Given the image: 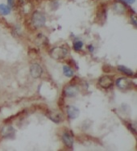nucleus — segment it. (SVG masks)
Here are the masks:
<instances>
[{"label":"nucleus","mask_w":137,"mask_h":151,"mask_svg":"<svg viewBox=\"0 0 137 151\" xmlns=\"http://www.w3.org/2000/svg\"><path fill=\"white\" fill-rule=\"evenodd\" d=\"M118 69L120 70V72H122L123 74H125L126 75H128V76H132L133 75V72H132V70H130V69H128V68H127L126 66H120L118 67Z\"/></svg>","instance_id":"13"},{"label":"nucleus","mask_w":137,"mask_h":151,"mask_svg":"<svg viewBox=\"0 0 137 151\" xmlns=\"http://www.w3.org/2000/svg\"><path fill=\"white\" fill-rule=\"evenodd\" d=\"M78 92V89L76 86L74 85H70L65 89V94L68 97H74L76 96Z\"/></svg>","instance_id":"8"},{"label":"nucleus","mask_w":137,"mask_h":151,"mask_svg":"<svg viewBox=\"0 0 137 151\" xmlns=\"http://www.w3.org/2000/svg\"><path fill=\"white\" fill-rule=\"evenodd\" d=\"M32 24H34L35 28H41L45 24L46 18L45 15L40 12V11H35L32 15Z\"/></svg>","instance_id":"1"},{"label":"nucleus","mask_w":137,"mask_h":151,"mask_svg":"<svg viewBox=\"0 0 137 151\" xmlns=\"http://www.w3.org/2000/svg\"><path fill=\"white\" fill-rule=\"evenodd\" d=\"M0 13L3 15H9L11 13V8L5 4H0Z\"/></svg>","instance_id":"12"},{"label":"nucleus","mask_w":137,"mask_h":151,"mask_svg":"<svg viewBox=\"0 0 137 151\" xmlns=\"http://www.w3.org/2000/svg\"><path fill=\"white\" fill-rule=\"evenodd\" d=\"M63 72L64 74L67 76V77H73L74 76V71L71 69L70 67L67 66H63Z\"/></svg>","instance_id":"14"},{"label":"nucleus","mask_w":137,"mask_h":151,"mask_svg":"<svg viewBox=\"0 0 137 151\" xmlns=\"http://www.w3.org/2000/svg\"><path fill=\"white\" fill-rule=\"evenodd\" d=\"M89 49H90V51H93V50H94V48H93V47L90 45V46H89Z\"/></svg>","instance_id":"19"},{"label":"nucleus","mask_w":137,"mask_h":151,"mask_svg":"<svg viewBox=\"0 0 137 151\" xmlns=\"http://www.w3.org/2000/svg\"><path fill=\"white\" fill-rule=\"evenodd\" d=\"M3 136L7 138H13L15 134L14 128H12L11 126H7L6 128H4L3 131H2Z\"/></svg>","instance_id":"10"},{"label":"nucleus","mask_w":137,"mask_h":151,"mask_svg":"<svg viewBox=\"0 0 137 151\" xmlns=\"http://www.w3.org/2000/svg\"><path fill=\"white\" fill-rule=\"evenodd\" d=\"M131 19H132V22H133L134 25H136V20H135V17H132Z\"/></svg>","instance_id":"18"},{"label":"nucleus","mask_w":137,"mask_h":151,"mask_svg":"<svg viewBox=\"0 0 137 151\" xmlns=\"http://www.w3.org/2000/svg\"><path fill=\"white\" fill-rule=\"evenodd\" d=\"M114 11L118 14H123V12L125 11V7L122 3H116L114 5Z\"/></svg>","instance_id":"11"},{"label":"nucleus","mask_w":137,"mask_h":151,"mask_svg":"<svg viewBox=\"0 0 137 151\" xmlns=\"http://www.w3.org/2000/svg\"><path fill=\"white\" fill-rule=\"evenodd\" d=\"M122 1L125 2V3H127V4H132L135 3L136 0H122Z\"/></svg>","instance_id":"16"},{"label":"nucleus","mask_w":137,"mask_h":151,"mask_svg":"<svg viewBox=\"0 0 137 151\" xmlns=\"http://www.w3.org/2000/svg\"><path fill=\"white\" fill-rule=\"evenodd\" d=\"M116 86L121 90H128L131 87L132 82L126 78H120L116 80Z\"/></svg>","instance_id":"3"},{"label":"nucleus","mask_w":137,"mask_h":151,"mask_svg":"<svg viewBox=\"0 0 137 151\" xmlns=\"http://www.w3.org/2000/svg\"><path fill=\"white\" fill-rule=\"evenodd\" d=\"M47 115H48V117L52 121H53L54 123L56 124L60 123L61 121V119H62L61 114L59 112H57V111H49Z\"/></svg>","instance_id":"6"},{"label":"nucleus","mask_w":137,"mask_h":151,"mask_svg":"<svg viewBox=\"0 0 137 151\" xmlns=\"http://www.w3.org/2000/svg\"><path fill=\"white\" fill-rule=\"evenodd\" d=\"M79 113H80L79 109L76 108V107H74V106H69L67 108V114H68V116L70 119L77 118V116H79Z\"/></svg>","instance_id":"7"},{"label":"nucleus","mask_w":137,"mask_h":151,"mask_svg":"<svg viewBox=\"0 0 137 151\" xmlns=\"http://www.w3.org/2000/svg\"><path fill=\"white\" fill-rule=\"evenodd\" d=\"M7 2H8V4H9L10 6H13V4H14V0H7Z\"/></svg>","instance_id":"17"},{"label":"nucleus","mask_w":137,"mask_h":151,"mask_svg":"<svg viewBox=\"0 0 137 151\" xmlns=\"http://www.w3.org/2000/svg\"><path fill=\"white\" fill-rule=\"evenodd\" d=\"M99 84L104 89H108L113 85V79L109 76H104L99 78Z\"/></svg>","instance_id":"5"},{"label":"nucleus","mask_w":137,"mask_h":151,"mask_svg":"<svg viewBox=\"0 0 137 151\" xmlns=\"http://www.w3.org/2000/svg\"><path fill=\"white\" fill-rule=\"evenodd\" d=\"M83 47V43L81 41H77L74 44V49L76 50V51H80Z\"/></svg>","instance_id":"15"},{"label":"nucleus","mask_w":137,"mask_h":151,"mask_svg":"<svg viewBox=\"0 0 137 151\" xmlns=\"http://www.w3.org/2000/svg\"><path fill=\"white\" fill-rule=\"evenodd\" d=\"M67 53H68V52H67L66 49L62 48V47H56L51 50L50 55L54 59L60 60L64 58L65 57H66Z\"/></svg>","instance_id":"2"},{"label":"nucleus","mask_w":137,"mask_h":151,"mask_svg":"<svg viewBox=\"0 0 137 151\" xmlns=\"http://www.w3.org/2000/svg\"><path fill=\"white\" fill-rule=\"evenodd\" d=\"M62 141L67 147L72 148L74 145V138L69 133H65L62 135Z\"/></svg>","instance_id":"9"},{"label":"nucleus","mask_w":137,"mask_h":151,"mask_svg":"<svg viewBox=\"0 0 137 151\" xmlns=\"http://www.w3.org/2000/svg\"><path fill=\"white\" fill-rule=\"evenodd\" d=\"M30 73L32 77L37 78L40 77L43 73V70L41 66L39 64H32L31 67H30Z\"/></svg>","instance_id":"4"}]
</instances>
